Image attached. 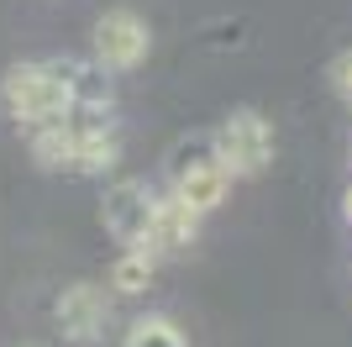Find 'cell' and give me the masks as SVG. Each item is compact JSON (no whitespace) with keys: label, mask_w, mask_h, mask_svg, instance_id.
<instances>
[{"label":"cell","mask_w":352,"mask_h":347,"mask_svg":"<svg viewBox=\"0 0 352 347\" xmlns=\"http://www.w3.org/2000/svg\"><path fill=\"white\" fill-rule=\"evenodd\" d=\"M69 158H74L69 116L47 121V127H32V163H37V169H69Z\"/></svg>","instance_id":"10"},{"label":"cell","mask_w":352,"mask_h":347,"mask_svg":"<svg viewBox=\"0 0 352 347\" xmlns=\"http://www.w3.org/2000/svg\"><path fill=\"white\" fill-rule=\"evenodd\" d=\"M326 79H331V90H337L342 101H352V53H337V58H331Z\"/></svg>","instance_id":"12"},{"label":"cell","mask_w":352,"mask_h":347,"mask_svg":"<svg viewBox=\"0 0 352 347\" xmlns=\"http://www.w3.org/2000/svg\"><path fill=\"white\" fill-rule=\"evenodd\" d=\"M153 200H158V195H153L142 179H116V185L105 189V200H100L105 231H111L121 247H142L147 221H153Z\"/></svg>","instance_id":"6"},{"label":"cell","mask_w":352,"mask_h":347,"mask_svg":"<svg viewBox=\"0 0 352 347\" xmlns=\"http://www.w3.org/2000/svg\"><path fill=\"white\" fill-rule=\"evenodd\" d=\"M21 347H47V342H21Z\"/></svg>","instance_id":"14"},{"label":"cell","mask_w":352,"mask_h":347,"mask_svg":"<svg viewBox=\"0 0 352 347\" xmlns=\"http://www.w3.org/2000/svg\"><path fill=\"white\" fill-rule=\"evenodd\" d=\"M168 195H174L179 205H190L195 216H210V211H221L226 205V195H232V174L216 163V147H210V137H184V143L168 153Z\"/></svg>","instance_id":"1"},{"label":"cell","mask_w":352,"mask_h":347,"mask_svg":"<svg viewBox=\"0 0 352 347\" xmlns=\"http://www.w3.org/2000/svg\"><path fill=\"white\" fill-rule=\"evenodd\" d=\"M195 237H200V216H195L190 205H179L174 195H158V200H153V221H147L142 247H147V253H158V258H168V253H184Z\"/></svg>","instance_id":"7"},{"label":"cell","mask_w":352,"mask_h":347,"mask_svg":"<svg viewBox=\"0 0 352 347\" xmlns=\"http://www.w3.org/2000/svg\"><path fill=\"white\" fill-rule=\"evenodd\" d=\"M153 274H158V253L121 247L116 263H111V274H105V284H111V295H142V289L153 284Z\"/></svg>","instance_id":"9"},{"label":"cell","mask_w":352,"mask_h":347,"mask_svg":"<svg viewBox=\"0 0 352 347\" xmlns=\"http://www.w3.org/2000/svg\"><path fill=\"white\" fill-rule=\"evenodd\" d=\"M53 74H58L63 95H69V111H111V74H105L100 63L53 58Z\"/></svg>","instance_id":"8"},{"label":"cell","mask_w":352,"mask_h":347,"mask_svg":"<svg viewBox=\"0 0 352 347\" xmlns=\"http://www.w3.org/2000/svg\"><path fill=\"white\" fill-rule=\"evenodd\" d=\"M89 48H95V58H89V63H100L105 74H132L137 63L153 53V32H147V21H142L137 11L116 6V11H105L100 21H95Z\"/></svg>","instance_id":"4"},{"label":"cell","mask_w":352,"mask_h":347,"mask_svg":"<svg viewBox=\"0 0 352 347\" xmlns=\"http://www.w3.org/2000/svg\"><path fill=\"white\" fill-rule=\"evenodd\" d=\"M342 211H347V221H352V189H347V200H342Z\"/></svg>","instance_id":"13"},{"label":"cell","mask_w":352,"mask_h":347,"mask_svg":"<svg viewBox=\"0 0 352 347\" xmlns=\"http://www.w3.org/2000/svg\"><path fill=\"white\" fill-rule=\"evenodd\" d=\"M210 147H216V163L232 179H252L274 163V127H268L263 111H232L210 132Z\"/></svg>","instance_id":"2"},{"label":"cell","mask_w":352,"mask_h":347,"mask_svg":"<svg viewBox=\"0 0 352 347\" xmlns=\"http://www.w3.org/2000/svg\"><path fill=\"white\" fill-rule=\"evenodd\" d=\"M121 347H190V342H184V332L168 316H137L126 326V342Z\"/></svg>","instance_id":"11"},{"label":"cell","mask_w":352,"mask_h":347,"mask_svg":"<svg viewBox=\"0 0 352 347\" xmlns=\"http://www.w3.org/2000/svg\"><path fill=\"white\" fill-rule=\"evenodd\" d=\"M0 95H6V111H11L27 132L69 116V95H63L53 63H16V69L0 79Z\"/></svg>","instance_id":"3"},{"label":"cell","mask_w":352,"mask_h":347,"mask_svg":"<svg viewBox=\"0 0 352 347\" xmlns=\"http://www.w3.org/2000/svg\"><path fill=\"white\" fill-rule=\"evenodd\" d=\"M53 316H58L63 337H69L74 347H95L105 337V326H111V295H105L100 284L79 279V284H69L58 300H53Z\"/></svg>","instance_id":"5"}]
</instances>
